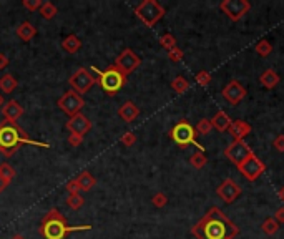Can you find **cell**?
<instances>
[{
	"label": "cell",
	"instance_id": "cell-1",
	"mask_svg": "<svg viewBox=\"0 0 284 239\" xmlns=\"http://www.w3.org/2000/svg\"><path fill=\"white\" fill-rule=\"evenodd\" d=\"M196 239H234L239 228L218 206L209 208L206 214L191 228Z\"/></svg>",
	"mask_w": 284,
	"mask_h": 239
},
{
	"label": "cell",
	"instance_id": "cell-2",
	"mask_svg": "<svg viewBox=\"0 0 284 239\" xmlns=\"http://www.w3.org/2000/svg\"><path fill=\"white\" fill-rule=\"evenodd\" d=\"M25 143L38 148H47V150L52 148L45 141H35L32 138H28L27 133L17 123H8L5 120L0 121V153H3L5 156H12L19 151L20 145H25Z\"/></svg>",
	"mask_w": 284,
	"mask_h": 239
},
{
	"label": "cell",
	"instance_id": "cell-3",
	"mask_svg": "<svg viewBox=\"0 0 284 239\" xmlns=\"http://www.w3.org/2000/svg\"><path fill=\"white\" fill-rule=\"evenodd\" d=\"M91 226L84 224V226H68L65 221L63 214L58 210H50L43 216L40 226H38V233L42 234L45 239H65L68 233L75 231H90Z\"/></svg>",
	"mask_w": 284,
	"mask_h": 239
},
{
	"label": "cell",
	"instance_id": "cell-4",
	"mask_svg": "<svg viewBox=\"0 0 284 239\" xmlns=\"http://www.w3.org/2000/svg\"><path fill=\"white\" fill-rule=\"evenodd\" d=\"M90 70L97 75V83L108 97H115L126 85V75H123L115 65H110L105 70H98L97 67H90Z\"/></svg>",
	"mask_w": 284,
	"mask_h": 239
},
{
	"label": "cell",
	"instance_id": "cell-5",
	"mask_svg": "<svg viewBox=\"0 0 284 239\" xmlns=\"http://www.w3.org/2000/svg\"><path fill=\"white\" fill-rule=\"evenodd\" d=\"M135 15L145 27L151 28L165 17V7L156 0H143L135 7Z\"/></svg>",
	"mask_w": 284,
	"mask_h": 239
},
{
	"label": "cell",
	"instance_id": "cell-6",
	"mask_svg": "<svg viewBox=\"0 0 284 239\" xmlns=\"http://www.w3.org/2000/svg\"><path fill=\"white\" fill-rule=\"evenodd\" d=\"M196 136H198V133H196L195 127L191 123H188V121H180L170 132V138L180 148H188L190 145H195L198 146V151H204V146L196 143Z\"/></svg>",
	"mask_w": 284,
	"mask_h": 239
},
{
	"label": "cell",
	"instance_id": "cell-7",
	"mask_svg": "<svg viewBox=\"0 0 284 239\" xmlns=\"http://www.w3.org/2000/svg\"><path fill=\"white\" fill-rule=\"evenodd\" d=\"M57 106H58L60 110L65 113V115H68L70 118H72V116L82 113V108L85 106V100H84L82 95H78L77 92L68 90V92H65L62 97L57 100Z\"/></svg>",
	"mask_w": 284,
	"mask_h": 239
},
{
	"label": "cell",
	"instance_id": "cell-8",
	"mask_svg": "<svg viewBox=\"0 0 284 239\" xmlns=\"http://www.w3.org/2000/svg\"><path fill=\"white\" fill-rule=\"evenodd\" d=\"M68 83L72 86L73 92H77L78 95H84L97 83V78L88 72V68L80 67L78 70L72 73V77L68 78Z\"/></svg>",
	"mask_w": 284,
	"mask_h": 239
},
{
	"label": "cell",
	"instance_id": "cell-9",
	"mask_svg": "<svg viewBox=\"0 0 284 239\" xmlns=\"http://www.w3.org/2000/svg\"><path fill=\"white\" fill-rule=\"evenodd\" d=\"M220 8L229 20L239 22L251 10V3L248 0H223L220 3Z\"/></svg>",
	"mask_w": 284,
	"mask_h": 239
},
{
	"label": "cell",
	"instance_id": "cell-10",
	"mask_svg": "<svg viewBox=\"0 0 284 239\" xmlns=\"http://www.w3.org/2000/svg\"><path fill=\"white\" fill-rule=\"evenodd\" d=\"M238 169L243 175V178H246L248 181H256L257 178L266 171V164L261 161V159L255 155V151H253V153L239 164Z\"/></svg>",
	"mask_w": 284,
	"mask_h": 239
},
{
	"label": "cell",
	"instance_id": "cell-11",
	"mask_svg": "<svg viewBox=\"0 0 284 239\" xmlns=\"http://www.w3.org/2000/svg\"><path fill=\"white\" fill-rule=\"evenodd\" d=\"M113 65H115V67L121 73H123V75L128 77L130 73H133L140 67V65H142V58H140V56L135 53L132 49H125L115 58V63H113Z\"/></svg>",
	"mask_w": 284,
	"mask_h": 239
},
{
	"label": "cell",
	"instance_id": "cell-12",
	"mask_svg": "<svg viewBox=\"0 0 284 239\" xmlns=\"http://www.w3.org/2000/svg\"><path fill=\"white\" fill-rule=\"evenodd\" d=\"M251 153H253L251 146H248L244 140H233V143H229L225 148V156L236 166H239Z\"/></svg>",
	"mask_w": 284,
	"mask_h": 239
},
{
	"label": "cell",
	"instance_id": "cell-13",
	"mask_svg": "<svg viewBox=\"0 0 284 239\" xmlns=\"http://www.w3.org/2000/svg\"><path fill=\"white\" fill-rule=\"evenodd\" d=\"M216 194L226 204H231L241 196V186L236 183L234 180H231V178H226V180L216 188Z\"/></svg>",
	"mask_w": 284,
	"mask_h": 239
},
{
	"label": "cell",
	"instance_id": "cell-14",
	"mask_svg": "<svg viewBox=\"0 0 284 239\" xmlns=\"http://www.w3.org/2000/svg\"><path fill=\"white\" fill-rule=\"evenodd\" d=\"M65 128L68 130L70 134H78V136L85 138V134L91 130V121L86 118L84 113H78V115L72 116V118L67 121Z\"/></svg>",
	"mask_w": 284,
	"mask_h": 239
},
{
	"label": "cell",
	"instance_id": "cell-15",
	"mask_svg": "<svg viewBox=\"0 0 284 239\" xmlns=\"http://www.w3.org/2000/svg\"><path fill=\"white\" fill-rule=\"evenodd\" d=\"M246 93H248L246 88H244L238 80L229 81V83L223 88V98L228 103H231V105H239V103L243 102V98L246 97Z\"/></svg>",
	"mask_w": 284,
	"mask_h": 239
},
{
	"label": "cell",
	"instance_id": "cell-16",
	"mask_svg": "<svg viewBox=\"0 0 284 239\" xmlns=\"http://www.w3.org/2000/svg\"><path fill=\"white\" fill-rule=\"evenodd\" d=\"M2 115L3 120L8 121V123H15L24 115V106L19 102H15V100H8V102H5V105L2 106Z\"/></svg>",
	"mask_w": 284,
	"mask_h": 239
},
{
	"label": "cell",
	"instance_id": "cell-17",
	"mask_svg": "<svg viewBox=\"0 0 284 239\" xmlns=\"http://www.w3.org/2000/svg\"><path fill=\"white\" fill-rule=\"evenodd\" d=\"M118 116L125 121V123H133L140 116V108L133 102H125L123 105L118 108Z\"/></svg>",
	"mask_w": 284,
	"mask_h": 239
},
{
	"label": "cell",
	"instance_id": "cell-18",
	"mask_svg": "<svg viewBox=\"0 0 284 239\" xmlns=\"http://www.w3.org/2000/svg\"><path fill=\"white\" fill-rule=\"evenodd\" d=\"M229 134L234 138V140H243V138H246L248 134H250L253 132V128H251V125L248 123V121H244V120H234L233 123H231V127H229Z\"/></svg>",
	"mask_w": 284,
	"mask_h": 239
},
{
	"label": "cell",
	"instance_id": "cell-19",
	"mask_svg": "<svg viewBox=\"0 0 284 239\" xmlns=\"http://www.w3.org/2000/svg\"><path fill=\"white\" fill-rule=\"evenodd\" d=\"M231 123H233V120L229 118V115H228V113H226L225 110L216 111V113H215V116H213V118H211L213 128L218 130V132H220V133L228 132L229 127H231Z\"/></svg>",
	"mask_w": 284,
	"mask_h": 239
},
{
	"label": "cell",
	"instance_id": "cell-20",
	"mask_svg": "<svg viewBox=\"0 0 284 239\" xmlns=\"http://www.w3.org/2000/svg\"><path fill=\"white\" fill-rule=\"evenodd\" d=\"M279 81H281V77H279L278 73L273 70V68H268V70H264L263 73H261V77H259V83L263 85L264 88H268V90L276 88V86L279 85Z\"/></svg>",
	"mask_w": 284,
	"mask_h": 239
},
{
	"label": "cell",
	"instance_id": "cell-21",
	"mask_svg": "<svg viewBox=\"0 0 284 239\" xmlns=\"http://www.w3.org/2000/svg\"><path fill=\"white\" fill-rule=\"evenodd\" d=\"M62 49L70 55H75L78 50L82 49V40L80 37L75 35V33H70L62 40Z\"/></svg>",
	"mask_w": 284,
	"mask_h": 239
},
{
	"label": "cell",
	"instance_id": "cell-22",
	"mask_svg": "<svg viewBox=\"0 0 284 239\" xmlns=\"http://www.w3.org/2000/svg\"><path fill=\"white\" fill-rule=\"evenodd\" d=\"M35 35H37V28H35L30 22H22L19 27H17V37H19L22 42H30Z\"/></svg>",
	"mask_w": 284,
	"mask_h": 239
},
{
	"label": "cell",
	"instance_id": "cell-23",
	"mask_svg": "<svg viewBox=\"0 0 284 239\" xmlns=\"http://www.w3.org/2000/svg\"><path fill=\"white\" fill-rule=\"evenodd\" d=\"M17 86H19V81L12 73H5L3 77H0V92L2 93H14Z\"/></svg>",
	"mask_w": 284,
	"mask_h": 239
},
{
	"label": "cell",
	"instance_id": "cell-24",
	"mask_svg": "<svg viewBox=\"0 0 284 239\" xmlns=\"http://www.w3.org/2000/svg\"><path fill=\"white\" fill-rule=\"evenodd\" d=\"M77 181H78V186H80V191H85V193L97 185V180H95V176L91 175L90 171L80 173V175L77 176Z\"/></svg>",
	"mask_w": 284,
	"mask_h": 239
},
{
	"label": "cell",
	"instance_id": "cell-25",
	"mask_svg": "<svg viewBox=\"0 0 284 239\" xmlns=\"http://www.w3.org/2000/svg\"><path fill=\"white\" fill-rule=\"evenodd\" d=\"M171 90L174 93H178V95H183V93H186L188 90H190V81L186 80L185 77H176V78H173L171 80Z\"/></svg>",
	"mask_w": 284,
	"mask_h": 239
},
{
	"label": "cell",
	"instance_id": "cell-26",
	"mask_svg": "<svg viewBox=\"0 0 284 239\" xmlns=\"http://www.w3.org/2000/svg\"><path fill=\"white\" fill-rule=\"evenodd\" d=\"M14 178H15V169L12 168L10 164H8V163L0 164V181H2L3 185L8 186Z\"/></svg>",
	"mask_w": 284,
	"mask_h": 239
},
{
	"label": "cell",
	"instance_id": "cell-27",
	"mask_svg": "<svg viewBox=\"0 0 284 239\" xmlns=\"http://www.w3.org/2000/svg\"><path fill=\"white\" fill-rule=\"evenodd\" d=\"M190 164L193 166L195 169H203L204 166L208 164V158L204 155V151H196L190 156Z\"/></svg>",
	"mask_w": 284,
	"mask_h": 239
},
{
	"label": "cell",
	"instance_id": "cell-28",
	"mask_svg": "<svg viewBox=\"0 0 284 239\" xmlns=\"http://www.w3.org/2000/svg\"><path fill=\"white\" fill-rule=\"evenodd\" d=\"M57 14H58V8H57V5H54V3H52V2H49V0H45V2L42 3V7H40V15H42L45 20H52Z\"/></svg>",
	"mask_w": 284,
	"mask_h": 239
},
{
	"label": "cell",
	"instance_id": "cell-29",
	"mask_svg": "<svg viewBox=\"0 0 284 239\" xmlns=\"http://www.w3.org/2000/svg\"><path fill=\"white\" fill-rule=\"evenodd\" d=\"M279 228L281 226L278 224V221L271 216V218H266L263 221V224H261V229H263V233L264 234H268V236H273V234H276L279 231Z\"/></svg>",
	"mask_w": 284,
	"mask_h": 239
},
{
	"label": "cell",
	"instance_id": "cell-30",
	"mask_svg": "<svg viewBox=\"0 0 284 239\" xmlns=\"http://www.w3.org/2000/svg\"><path fill=\"white\" fill-rule=\"evenodd\" d=\"M255 50H256V53L261 56V58H266V56H269L271 53H273V45H271L269 40L263 38V40H259L256 43Z\"/></svg>",
	"mask_w": 284,
	"mask_h": 239
},
{
	"label": "cell",
	"instance_id": "cell-31",
	"mask_svg": "<svg viewBox=\"0 0 284 239\" xmlns=\"http://www.w3.org/2000/svg\"><path fill=\"white\" fill-rule=\"evenodd\" d=\"M196 133L201 134V136H206V134L211 133V130H213V125H211V120H208V118H201L198 123H196Z\"/></svg>",
	"mask_w": 284,
	"mask_h": 239
},
{
	"label": "cell",
	"instance_id": "cell-32",
	"mask_svg": "<svg viewBox=\"0 0 284 239\" xmlns=\"http://www.w3.org/2000/svg\"><path fill=\"white\" fill-rule=\"evenodd\" d=\"M67 204H68V208H72V210L77 211V210H80V208L85 204V198L82 196L80 193H78V194H68Z\"/></svg>",
	"mask_w": 284,
	"mask_h": 239
},
{
	"label": "cell",
	"instance_id": "cell-33",
	"mask_svg": "<svg viewBox=\"0 0 284 239\" xmlns=\"http://www.w3.org/2000/svg\"><path fill=\"white\" fill-rule=\"evenodd\" d=\"M160 45L167 52H170L176 47V38H174L173 33H165V35L160 37Z\"/></svg>",
	"mask_w": 284,
	"mask_h": 239
},
{
	"label": "cell",
	"instance_id": "cell-34",
	"mask_svg": "<svg viewBox=\"0 0 284 239\" xmlns=\"http://www.w3.org/2000/svg\"><path fill=\"white\" fill-rule=\"evenodd\" d=\"M195 80H196V83H198L199 86H208L209 83H211L213 77H211V73H209V72H206V70H201V72L196 73Z\"/></svg>",
	"mask_w": 284,
	"mask_h": 239
},
{
	"label": "cell",
	"instance_id": "cell-35",
	"mask_svg": "<svg viewBox=\"0 0 284 239\" xmlns=\"http://www.w3.org/2000/svg\"><path fill=\"white\" fill-rule=\"evenodd\" d=\"M151 203H153V206L155 208H165L168 204V196L165 193H156V194H153V198H151Z\"/></svg>",
	"mask_w": 284,
	"mask_h": 239
},
{
	"label": "cell",
	"instance_id": "cell-36",
	"mask_svg": "<svg viewBox=\"0 0 284 239\" xmlns=\"http://www.w3.org/2000/svg\"><path fill=\"white\" fill-rule=\"evenodd\" d=\"M120 143L123 146H133L135 143H137V134H135L133 132H125L123 134H121Z\"/></svg>",
	"mask_w": 284,
	"mask_h": 239
},
{
	"label": "cell",
	"instance_id": "cell-37",
	"mask_svg": "<svg viewBox=\"0 0 284 239\" xmlns=\"http://www.w3.org/2000/svg\"><path fill=\"white\" fill-rule=\"evenodd\" d=\"M183 56H185V53H183V50L180 49V47H174L173 50L168 52V58H170V62H173V63L181 62Z\"/></svg>",
	"mask_w": 284,
	"mask_h": 239
},
{
	"label": "cell",
	"instance_id": "cell-38",
	"mask_svg": "<svg viewBox=\"0 0 284 239\" xmlns=\"http://www.w3.org/2000/svg\"><path fill=\"white\" fill-rule=\"evenodd\" d=\"M42 0H22V5H24L27 10L35 12V10H40L42 7Z\"/></svg>",
	"mask_w": 284,
	"mask_h": 239
},
{
	"label": "cell",
	"instance_id": "cell-39",
	"mask_svg": "<svg viewBox=\"0 0 284 239\" xmlns=\"http://www.w3.org/2000/svg\"><path fill=\"white\" fill-rule=\"evenodd\" d=\"M65 189H67V193H68V194H78V193H80V186H78L77 178L70 180L68 183L65 185Z\"/></svg>",
	"mask_w": 284,
	"mask_h": 239
},
{
	"label": "cell",
	"instance_id": "cell-40",
	"mask_svg": "<svg viewBox=\"0 0 284 239\" xmlns=\"http://www.w3.org/2000/svg\"><path fill=\"white\" fill-rule=\"evenodd\" d=\"M273 146L276 148L279 153H284V134H283V133L278 134V136L273 140Z\"/></svg>",
	"mask_w": 284,
	"mask_h": 239
},
{
	"label": "cell",
	"instance_id": "cell-41",
	"mask_svg": "<svg viewBox=\"0 0 284 239\" xmlns=\"http://www.w3.org/2000/svg\"><path fill=\"white\" fill-rule=\"evenodd\" d=\"M68 145L70 146H80L82 145V143H84V138H82V136H78V134H68Z\"/></svg>",
	"mask_w": 284,
	"mask_h": 239
},
{
	"label": "cell",
	"instance_id": "cell-42",
	"mask_svg": "<svg viewBox=\"0 0 284 239\" xmlns=\"http://www.w3.org/2000/svg\"><path fill=\"white\" fill-rule=\"evenodd\" d=\"M273 218L278 221V224H279V226L284 224V206H283V208H278L276 212H274Z\"/></svg>",
	"mask_w": 284,
	"mask_h": 239
},
{
	"label": "cell",
	"instance_id": "cell-43",
	"mask_svg": "<svg viewBox=\"0 0 284 239\" xmlns=\"http://www.w3.org/2000/svg\"><path fill=\"white\" fill-rule=\"evenodd\" d=\"M8 63H10V60H8V56L5 53H0V70H3V68L8 67Z\"/></svg>",
	"mask_w": 284,
	"mask_h": 239
},
{
	"label": "cell",
	"instance_id": "cell-44",
	"mask_svg": "<svg viewBox=\"0 0 284 239\" xmlns=\"http://www.w3.org/2000/svg\"><path fill=\"white\" fill-rule=\"evenodd\" d=\"M278 196H279V199H281V201L284 203V186L278 191Z\"/></svg>",
	"mask_w": 284,
	"mask_h": 239
},
{
	"label": "cell",
	"instance_id": "cell-45",
	"mask_svg": "<svg viewBox=\"0 0 284 239\" xmlns=\"http://www.w3.org/2000/svg\"><path fill=\"white\" fill-rule=\"evenodd\" d=\"M10 239H25V238L22 236V234H14V236H12Z\"/></svg>",
	"mask_w": 284,
	"mask_h": 239
},
{
	"label": "cell",
	"instance_id": "cell-46",
	"mask_svg": "<svg viewBox=\"0 0 284 239\" xmlns=\"http://www.w3.org/2000/svg\"><path fill=\"white\" fill-rule=\"evenodd\" d=\"M3 105H5V100H3V97H2V93H0V108H2Z\"/></svg>",
	"mask_w": 284,
	"mask_h": 239
},
{
	"label": "cell",
	"instance_id": "cell-47",
	"mask_svg": "<svg viewBox=\"0 0 284 239\" xmlns=\"http://www.w3.org/2000/svg\"><path fill=\"white\" fill-rule=\"evenodd\" d=\"M3 189H5V185H3V183H2V181H0V193H2V191H3Z\"/></svg>",
	"mask_w": 284,
	"mask_h": 239
},
{
	"label": "cell",
	"instance_id": "cell-48",
	"mask_svg": "<svg viewBox=\"0 0 284 239\" xmlns=\"http://www.w3.org/2000/svg\"><path fill=\"white\" fill-rule=\"evenodd\" d=\"M229 239H231V238H229Z\"/></svg>",
	"mask_w": 284,
	"mask_h": 239
}]
</instances>
